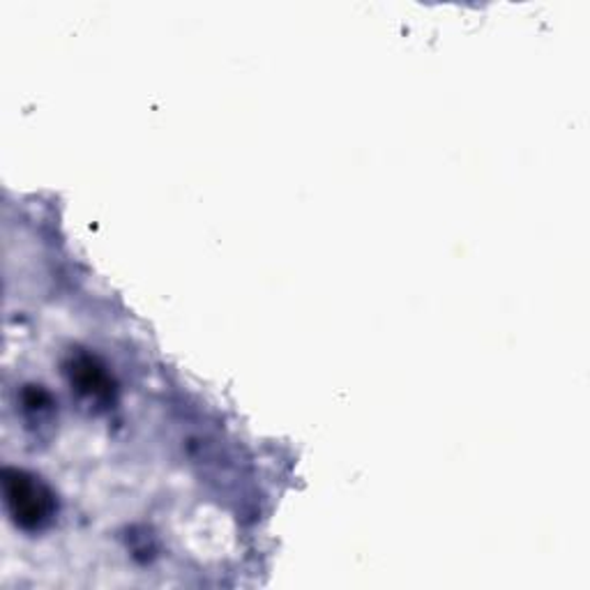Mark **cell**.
Here are the masks:
<instances>
[{"instance_id":"6da1fadb","label":"cell","mask_w":590,"mask_h":590,"mask_svg":"<svg viewBox=\"0 0 590 590\" xmlns=\"http://www.w3.org/2000/svg\"><path fill=\"white\" fill-rule=\"evenodd\" d=\"M5 503L16 526L24 531H42L49 526L56 510L49 487L39 483L35 475L16 468L5 470Z\"/></svg>"},{"instance_id":"7a4b0ae2","label":"cell","mask_w":590,"mask_h":590,"mask_svg":"<svg viewBox=\"0 0 590 590\" xmlns=\"http://www.w3.org/2000/svg\"><path fill=\"white\" fill-rule=\"evenodd\" d=\"M67 372H70L72 385H77V390L90 401L104 404L111 399V393H113L111 378L93 355H88V353H79L77 358L72 355L70 370Z\"/></svg>"},{"instance_id":"3957f363","label":"cell","mask_w":590,"mask_h":590,"mask_svg":"<svg viewBox=\"0 0 590 590\" xmlns=\"http://www.w3.org/2000/svg\"><path fill=\"white\" fill-rule=\"evenodd\" d=\"M21 404H24V411L33 424L47 422L54 416V401L42 388H26L21 395Z\"/></svg>"}]
</instances>
